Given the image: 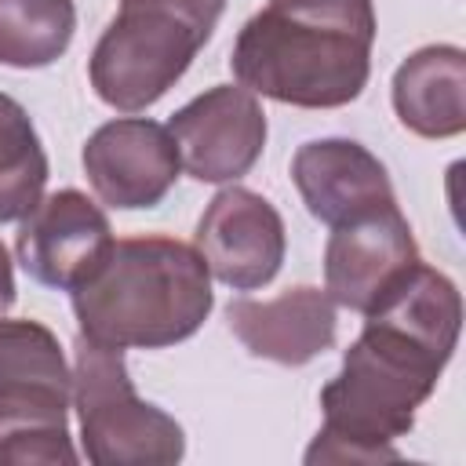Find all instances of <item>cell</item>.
Instances as JSON below:
<instances>
[{
  "label": "cell",
  "mask_w": 466,
  "mask_h": 466,
  "mask_svg": "<svg viewBox=\"0 0 466 466\" xmlns=\"http://www.w3.org/2000/svg\"><path fill=\"white\" fill-rule=\"evenodd\" d=\"M462 328V299L451 277L422 258L368 313L357 342L342 353V371L320 390L324 426L306 462H382L415 426V408L430 400Z\"/></svg>",
  "instance_id": "cell-1"
},
{
  "label": "cell",
  "mask_w": 466,
  "mask_h": 466,
  "mask_svg": "<svg viewBox=\"0 0 466 466\" xmlns=\"http://www.w3.org/2000/svg\"><path fill=\"white\" fill-rule=\"evenodd\" d=\"M371 0H266L229 51V69L251 95L299 106H350L371 73Z\"/></svg>",
  "instance_id": "cell-2"
},
{
  "label": "cell",
  "mask_w": 466,
  "mask_h": 466,
  "mask_svg": "<svg viewBox=\"0 0 466 466\" xmlns=\"http://www.w3.org/2000/svg\"><path fill=\"white\" fill-rule=\"evenodd\" d=\"M69 295L80 335L116 350L175 346L215 302L200 251L164 233L113 240L109 258Z\"/></svg>",
  "instance_id": "cell-3"
},
{
  "label": "cell",
  "mask_w": 466,
  "mask_h": 466,
  "mask_svg": "<svg viewBox=\"0 0 466 466\" xmlns=\"http://www.w3.org/2000/svg\"><path fill=\"white\" fill-rule=\"evenodd\" d=\"M222 11L226 0H120L87 58L95 95L120 113L160 102L211 40Z\"/></svg>",
  "instance_id": "cell-4"
},
{
  "label": "cell",
  "mask_w": 466,
  "mask_h": 466,
  "mask_svg": "<svg viewBox=\"0 0 466 466\" xmlns=\"http://www.w3.org/2000/svg\"><path fill=\"white\" fill-rule=\"evenodd\" d=\"M69 393L80 415V448L95 466H171L186 455L182 426L142 400L124 350L76 335Z\"/></svg>",
  "instance_id": "cell-5"
},
{
  "label": "cell",
  "mask_w": 466,
  "mask_h": 466,
  "mask_svg": "<svg viewBox=\"0 0 466 466\" xmlns=\"http://www.w3.org/2000/svg\"><path fill=\"white\" fill-rule=\"evenodd\" d=\"M84 175L106 208H157L178 182L182 157L167 131L149 116H116L84 142Z\"/></svg>",
  "instance_id": "cell-6"
},
{
  "label": "cell",
  "mask_w": 466,
  "mask_h": 466,
  "mask_svg": "<svg viewBox=\"0 0 466 466\" xmlns=\"http://www.w3.org/2000/svg\"><path fill=\"white\" fill-rule=\"evenodd\" d=\"M167 131L197 182H237L266 146V113L248 87L218 84L171 113Z\"/></svg>",
  "instance_id": "cell-7"
},
{
  "label": "cell",
  "mask_w": 466,
  "mask_h": 466,
  "mask_svg": "<svg viewBox=\"0 0 466 466\" xmlns=\"http://www.w3.org/2000/svg\"><path fill=\"white\" fill-rule=\"evenodd\" d=\"M113 251V229L106 211L80 189H58L36 200L15 237L22 269L58 291L80 288Z\"/></svg>",
  "instance_id": "cell-8"
},
{
  "label": "cell",
  "mask_w": 466,
  "mask_h": 466,
  "mask_svg": "<svg viewBox=\"0 0 466 466\" xmlns=\"http://www.w3.org/2000/svg\"><path fill=\"white\" fill-rule=\"evenodd\" d=\"M193 248L215 280L233 291H255L280 273L288 233L280 211L262 193L226 186L204 208Z\"/></svg>",
  "instance_id": "cell-9"
},
{
  "label": "cell",
  "mask_w": 466,
  "mask_h": 466,
  "mask_svg": "<svg viewBox=\"0 0 466 466\" xmlns=\"http://www.w3.org/2000/svg\"><path fill=\"white\" fill-rule=\"evenodd\" d=\"M419 262V244L397 204L331 226L324 248V291L335 306L368 313Z\"/></svg>",
  "instance_id": "cell-10"
},
{
  "label": "cell",
  "mask_w": 466,
  "mask_h": 466,
  "mask_svg": "<svg viewBox=\"0 0 466 466\" xmlns=\"http://www.w3.org/2000/svg\"><path fill=\"white\" fill-rule=\"evenodd\" d=\"M291 182L306 211L324 226H342L397 204L382 160L353 138L302 142L291 157Z\"/></svg>",
  "instance_id": "cell-11"
},
{
  "label": "cell",
  "mask_w": 466,
  "mask_h": 466,
  "mask_svg": "<svg viewBox=\"0 0 466 466\" xmlns=\"http://www.w3.org/2000/svg\"><path fill=\"white\" fill-rule=\"evenodd\" d=\"M229 331L251 357L302 368L335 346V302L328 291L299 284L277 299H233L226 306Z\"/></svg>",
  "instance_id": "cell-12"
},
{
  "label": "cell",
  "mask_w": 466,
  "mask_h": 466,
  "mask_svg": "<svg viewBox=\"0 0 466 466\" xmlns=\"http://www.w3.org/2000/svg\"><path fill=\"white\" fill-rule=\"evenodd\" d=\"M397 120L419 138H455L466 127V51L430 44L393 73Z\"/></svg>",
  "instance_id": "cell-13"
},
{
  "label": "cell",
  "mask_w": 466,
  "mask_h": 466,
  "mask_svg": "<svg viewBox=\"0 0 466 466\" xmlns=\"http://www.w3.org/2000/svg\"><path fill=\"white\" fill-rule=\"evenodd\" d=\"M69 390L51 382L0 386V466H73Z\"/></svg>",
  "instance_id": "cell-14"
},
{
  "label": "cell",
  "mask_w": 466,
  "mask_h": 466,
  "mask_svg": "<svg viewBox=\"0 0 466 466\" xmlns=\"http://www.w3.org/2000/svg\"><path fill=\"white\" fill-rule=\"evenodd\" d=\"M73 33V0H0V66L44 69L69 51Z\"/></svg>",
  "instance_id": "cell-15"
},
{
  "label": "cell",
  "mask_w": 466,
  "mask_h": 466,
  "mask_svg": "<svg viewBox=\"0 0 466 466\" xmlns=\"http://www.w3.org/2000/svg\"><path fill=\"white\" fill-rule=\"evenodd\" d=\"M47 186V153L25 106L0 91V222L25 218Z\"/></svg>",
  "instance_id": "cell-16"
},
{
  "label": "cell",
  "mask_w": 466,
  "mask_h": 466,
  "mask_svg": "<svg viewBox=\"0 0 466 466\" xmlns=\"http://www.w3.org/2000/svg\"><path fill=\"white\" fill-rule=\"evenodd\" d=\"M69 364L55 331L40 320L0 317V386L7 382H51L69 390Z\"/></svg>",
  "instance_id": "cell-17"
},
{
  "label": "cell",
  "mask_w": 466,
  "mask_h": 466,
  "mask_svg": "<svg viewBox=\"0 0 466 466\" xmlns=\"http://www.w3.org/2000/svg\"><path fill=\"white\" fill-rule=\"evenodd\" d=\"M15 306V269H11V255L0 240V313Z\"/></svg>",
  "instance_id": "cell-18"
}]
</instances>
